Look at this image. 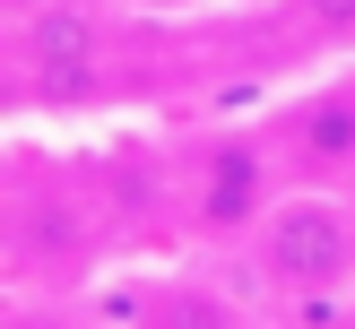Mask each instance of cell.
<instances>
[{"instance_id":"cell-1","label":"cell","mask_w":355,"mask_h":329,"mask_svg":"<svg viewBox=\"0 0 355 329\" xmlns=\"http://www.w3.org/2000/svg\"><path fill=\"white\" fill-rule=\"evenodd\" d=\"M121 251V225L87 156L17 148L9 165V294H96L104 260Z\"/></svg>"},{"instance_id":"cell-2","label":"cell","mask_w":355,"mask_h":329,"mask_svg":"<svg viewBox=\"0 0 355 329\" xmlns=\"http://www.w3.org/2000/svg\"><path fill=\"white\" fill-rule=\"evenodd\" d=\"M9 78L26 121H78L121 96V44L96 0H9Z\"/></svg>"},{"instance_id":"cell-3","label":"cell","mask_w":355,"mask_h":329,"mask_svg":"<svg viewBox=\"0 0 355 329\" xmlns=\"http://www.w3.org/2000/svg\"><path fill=\"white\" fill-rule=\"evenodd\" d=\"M243 277H252V294L277 321L312 312V303H347L355 294V190L286 182L277 208L243 242Z\"/></svg>"},{"instance_id":"cell-4","label":"cell","mask_w":355,"mask_h":329,"mask_svg":"<svg viewBox=\"0 0 355 329\" xmlns=\"http://www.w3.org/2000/svg\"><path fill=\"white\" fill-rule=\"evenodd\" d=\"M286 165L260 113L243 121H208L182 139V251H243L252 225L277 208Z\"/></svg>"},{"instance_id":"cell-5","label":"cell","mask_w":355,"mask_h":329,"mask_svg":"<svg viewBox=\"0 0 355 329\" xmlns=\"http://www.w3.org/2000/svg\"><path fill=\"white\" fill-rule=\"evenodd\" d=\"M277 139V165L286 182H312V190H355V61H329L321 78H304L295 96L260 104Z\"/></svg>"},{"instance_id":"cell-6","label":"cell","mask_w":355,"mask_h":329,"mask_svg":"<svg viewBox=\"0 0 355 329\" xmlns=\"http://www.w3.org/2000/svg\"><path fill=\"white\" fill-rule=\"evenodd\" d=\"M113 321L121 329H260V303H243V286L208 269H156L113 303Z\"/></svg>"},{"instance_id":"cell-7","label":"cell","mask_w":355,"mask_h":329,"mask_svg":"<svg viewBox=\"0 0 355 329\" xmlns=\"http://www.w3.org/2000/svg\"><path fill=\"white\" fill-rule=\"evenodd\" d=\"M295 52H321V61H355V0H277Z\"/></svg>"},{"instance_id":"cell-8","label":"cell","mask_w":355,"mask_h":329,"mask_svg":"<svg viewBox=\"0 0 355 329\" xmlns=\"http://www.w3.org/2000/svg\"><path fill=\"white\" fill-rule=\"evenodd\" d=\"M0 329H121L104 294H9Z\"/></svg>"},{"instance_id":"cell-9","label":"cell","mask_w":355,"mask_h":329,"mask_svg":"<svg viewBox=\"0 0 355 329\" xmlns=\"http://www.w3.org/2000/svg\"><path fill=\"white\" fill-rule=\"evenodd\" d=\"M277 329H355V303H312V312H286Z\"/></svg>"},{"instance_id":"cell-10","label":"cell","mask_w":355,"mask_h":329,"mask_svg":"<svg viewBox=\"0 0 355 329\" xmlns=\"http://www.w3.org/2000/svg\"><path fill=\"white\" fill-rule=\"evenodd\" d=\"M269 9H277V0H269Z\"/></svg>"}]
</instances>
